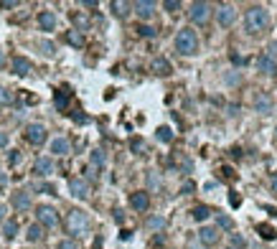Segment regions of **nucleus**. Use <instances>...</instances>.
Masks as SVG:
<instances>
[{
  "instance_id": "42",
  "label": "nucleus",
  "mask_w": 277,
  "mask_h": 249,
  "mask_svg": "<svg viewBox=\"0 0 277 249\" xmlns=\"http://www.w3.org/2000/svg\"><path fill=\"white\" fill-rule=\"evenodd\" d=\"M5 145H8V135L0 130V148H5Z\"/></svg>"
},
{
  "instance_id": "13",
  "label": "nucleus",
  "mask_w": 277,
  "mask_h": 249,
  "mask_svg": "<svg viewBox=\"0 0 277 249\" xmlns=\"http://www.w3.org/2000/svg\"><path fill=\"white\" fill-rule=\"evenodd\" d=\"M33 173L36 175H51L54 173V161L51 158H38V161L33 163Z\"/></svg>"
},
{
  "instance_id": "1",
  "label": "nucleus",
  "mask_w": 277,
  "mask_h": 249,
  "mask_svg": "<svg viewBox=\"0 0 277 249\" xmlns=\"http://www.w3.org/2000/svg\"><path fill=\"white\" fill-rule=\"evenodd\" d=\"M244 26L249 33H262L267 26H270V13L262 8V5H252L247 13H244Z\"/></svg>"
},
{
  "instance_id": "30",
  "label": "nucleus",
  "mask_w": 277,
  "mask_h": 249,
  "mask_svg": "<svg viewBox=\"0 0 277 249\" xmlns=\"http://www.w3.org/2000/svg\"><path fill=\"white\" fill-rule=\"evenodd\" d=\"M216 224L221 226V229H234V221H231L226 214H219V216H216Z\"/></svg>"
},
{
  "instance_id": "26",
  "label": "nucleus",
  "mask_w": 277,
  "mask_h": 249,
  "mask_svg": "<svg viewBox=\"0 0 277 249\" xmlns=\"http://www.w3.org/2000/svg\"><path fill=\"white\" fill-rule=\"evenodd\" d=\"M191 214H194V219H196V221H206V219L211 216V209H208V206H196Z\"/></svg>"
},
{
  "instance_id": "23",
  "label": "nucleus",
  "mask_w": 277,
  "mask_h": 249,
  "mask_svg": "<svg viewBox=\"0 0 277 249\" xmlns=\"http://www.w3.org/2000/svg\"><path fill=\"white\" fill-rule=\"evenodd\" d=\"M155 138H158L160 143H173V130L163 125V127H158V130H155Z\"/></svg>"
},
{
  "instance_id": "19",
  "label": "nucleus",
  "mask_w": 277,
  "mask_h": 249,
  "mask_svg": "<svg viewBox=\"0 0 277 249\" xmlns=\"http://www.w3.org/2000/svg\"><path fill=\"white\" fill-rule=\"evenodd\" d=\"M51 153H56V155H67V153H71V143H69L67 138H56V140L51 143Z\"/></svg>"
},
{
  "instance_id": "48",
  "label": "nucleus",
  "mask_w": 277,
  "mask_h": 249,
  "mask_svg": "<svg viewBox=\"0 0 277 249\" xmlns=\"http://www.w3.org/2000/svg\"><path fill=\"white\" fill-rule=\"evenodd\" d=\"M272 188H275V191H277V173H275V175H272Z\"/></svg>"
},
{
  "instance_id": "6",
  "label": "nucleus",
  "mask_w": 277,
  "mask_h": 249,
  "mask_svg": "<svg viewBox=\"0 0 277 249\" xmlns=\"http://www.w3.org/2000/svg\"><path fill=\"white\" fill-rule=\"evenodd\" d=\"M69 193H71L74 198H79V201L89 198V183H87L84 178H71V180H69Z\"/></svg>"
},
{
  "instance_id": "47",
  "label": "nucleus",
  "mask_w": 277,
  "mask_h": 249,
  "mask_svg": "<svg viewBox=\"0 0 277 249\" xmlns=\"http://www.w3.org/2000/svg\"><path fill=\"white\" fill-rule=\"evenodd\" d=\"M3 66H5V54L0 51V69H3Z\"/></svg>"
},
{
  "instance_id": "43",
  "label": "nucleus",
  "mask_w": 277,
  "mask_h": 249,
  "mask_svg": "<svg viewBox=\"0 0 277 249\" xmlns=\"http://www.w3.org/2000/svg\"><path fill=\"white\" fill-rule=\"evenodd\" d=\"M8 161H10V166H15V163H18V161H20V155H18V153H13V155H10V158H8Z\"/></svg>"
},
{
  "instance_id": "2",
  "label": "nucleus",
  "mask_w": 277,
  "mask_h": 249,
  "mask_svg": "<svg viewBox=\"0 0 277 249\" xmlns=\"http://www.w3.org/2000/svg\"><path fill=\"white\" fill-rule=\"evenodd\" d=\"M89 229H92L89 216L84 214V211H79V209H71L69 216H67V232H69L71 237H87Z\"/></svg>"
},
{
  "instance_id": "24",
  "label": "nucleus",
  "mask_w": 277,
  "mask_h": 249,
  "mask_svg": "<svg viewBox=\"0 0 277 249\" xmlns=\"http://www.w3.org/2000/svg\"><path fill=\"white\" fill-rule=\"evenodd\" d=\"M3 234H5V239H15L18 237V221H5L3 224Z\"/></svg>"
},
{
  "instance_id": "45",
  "label": "nucleus",
  "mask_w": 277,
  "mask_h": 249,
  "mask_svg": "<svg viewBox=\"0 0 277 249\" xmlns=\"http://www.w3.org/2000/svg\"><path fill=\"white\" fill-rule=\"evenodd\" d=\"M5 183H8V178H5V175H0V188H5Z\"/></svg>"
},
{
  "instance_id": "39",
  "label": "nucleus",
  "mask_w": 277,
  "mask_h": 249,
  "mask_svg": "<svg viewBox=\"0 0 277 249\" xmlns=\"http://www.w3.org/2000/svg\"><path fill=\"white\" fill-rule=\"evenodd\" d=\"M229 203H231V206H234V209H237V206H239V203H242V198H239L237 193H231V196H229Z\"/></svg>"
},
{
  "instance_id": "34",
  "label": "nucleus",
  "mask_w": 277,
  "mask_h": 249,
  "mask_svg": "<svg viewBox=\"0 0 277 249\" xmlns=\"http://www.w3.org/2000/svg\"><path fill=\"white\" fill-rule=\"evenodd\" d=\"M163 5H165V10H170V13H176V10L181 8V3H178V0H165Z\"/></svg>"
},
{
  "instance_id": "3",
  "label": "nucleus",
  "mask_w": 277,
  "mask_h": 249,
  "mask_svg": "<svg viewBox=\"0 0 277 249\" xmlns=\"http://www.w3.org/2000/svg\"><path fill=\"white\" fill-rule=\"evenodd\" d=\"M199 49V36L194 28H181L178 36H176V51L183 54V56H191V54H196Z\"/></svg>"
},
{
  "instance_id": "9",
  "label": "nucleus",
  "mask_w": 277,
  "mask_h": 249,
  "mask_svg": "<svg viewBox=\"0 0 277 249\" xmlns=\"http://www.w3.org/2000/svg\"><path fill=\"white\" fill-rule=\"evenodd\" d=\"M130 206H133L135 211H147V206H150V196H147L145 191L130 193Z\"/></svg>"
},
{
  "instance_id": "27",
  "label": "nucleus",
  "mask_w": 277,
  "mask_h": 249,
  "mask_svg": "<svg viewBox=\"0 0 277 249\" xmlns=\"http://www.w3.org/2000/svg\"><path fill=\"white\" fill-rule=\"evenodd\" d=\"M163 226H165V219H163V216H150V219H147V229H155V232H160Z\"/></svg>"
},
{
  "instance_id": "15",
  "label": "nucleus",
  "mask_w": 277,
  "mask_h": 249,
  "mask_svg": "<svg viewBox=\"0 0 277 249\" xmlns=\"http://www.w3.org/2000/svg\"><path fill=\"white\" fill-rule=\"evenodd\" d=\"M257 69H260L262 74L272 77V74H277V61H272V59L265 54V56H260V59H257Z\"/></svg>"
},
{
  "instance_id": "5",
  "label": "nucleus",
  "mask_w": 277,
  "mask_h": 249,
  "mask_svg": "<svg viewBox=\"0 0 277 249\" xmlns=\"http://www.w3.org/2000/svg\"><path fill=\"white\" fill-rule=\"evenodd\" d=\"M36 216H38V224L46 226V229H54L59 226V211L54 206H38L36 209Z\"/></svg>"
},
{
  "instance_id": "17",
  "label": "nucleus",
  "mask_w": 277,
  "mask_h": 249,
  "mask_svg": "<svg viewBox=\"0 0 277 249\" xmlns=\"http://www.w3.org/2000/svg\"><path fill=\"white\" fill-rule=\"evenodd\" d=\"M31 69H33V66H31V61H28V59H23V56H15V59H13V72H15L18 77L31 74Z\"/></svg>"
},
{
  "instance_id": "18",
  "label": "nucleus",
  "mask_w": 277,
  "mask_h": 249,
  "mask_svg": "<svg viewBox=\"0 0 277 249\" xmlns=\"http://www.w3.org/2000/svg\"><path fill=\"white\" fill-rule=\"evenodd\" d=\"M13 206H15L18 211H26V209H31V193H26V191H18V193H13Z\"/></svg>"
},
{
  "instance_id": "8",
  "label": "nucleus",
  "mask_w": 277,
  "mask_h": 249,
  "mask_svg": "<svg viewBox=\"0 0 277 249\" xmlns=\"http://www.w3.org/2000/svg\"><path fill=\"white\" fill-rule=\"evenodd\" d=\"M216 20H219V26H224V28L234 26V20H237V10H234V5H221L216 10Z\"/></svg>"
},
{
  "instance_id": "49",
  "label": "nucleus",
  "mask_w": 277,
  "mask_h": 249,
  "mask_svg": "<svg viewBox=\"0 0 277 249\" xmlns=\"http://www.w3.org/2000/svg\"><path fill=\"white\" fill-rule=\"evenodd\" d=\"M275 138H277V130H275Z\"/></svg>"
},
{
  "instance_id": "32",
  "label": "nucleus",
  "mask_w": 277,
  "mask_h": 249,
  "mask_svg": "<svg viewBox=\"0 0 277 249\" xmlns=\"http://www.w3.org/2000/svg\"><path fill=\"white\" fill-rule=\"evenodd\" d=\"M71 18H74V23H76V26H79V28H76V31H79V33H81V31H84V28H87V18H84V15H81V13H74V15H71Z\"/></svg>"
},
{
  "instance_id": "14",
  "label": "nucleus",
  "mask_w": 277,
  "mask_h": 249,
  "mask_svg": "<svg viewBox=\"0 0 277 249\" xmlns=\"http://www.w3.org/2000/svg\"><path fill=\"white\" fill-rule=\"evenodd\" d=\"M150 69L158 74V77H168L170 72H173V66H170V61L168 59H163V56H158V59H153V64H150Z\"/></svg>"
},
{
  "instance_id": "44",
  "label": "nucleus",
  "mask_w": 277,
  "mask_h": 249,
  "mask_svg": "<svg viewBox=\"0 0 277 249\" xmlns=\"http://www.w3.org/2000/svg\"><path fill=\"white\" fill-rule=\"evenodd\" d=\"M133 150H142V140H133Z\"/></svg>"
},
{
  "instance_id": "33",
  "label": "nucleus",
  "mask_w": 277,
  "mask_h": 249,
  "mask_svg": "<svg viewBox=\"0 0 277 249\" xmlns=\"http://www.w3.org/2000/svg\"><path fill=\"white\" fill-rule=\"evenodd\" d=\"M13 102V94L8 92L5 86H0V104H10Z\"/></svg>"
},
{
  "instance_id": "25",
  "label": "nucleus",
  "mask_w": 277,
  "mask_h": 249,
  "mask_svg": "<svg viewBox=\"0 0 277 249\" xmlns=\"http://www.w3.org/2000/svg\"><path fill=\"white\" fill-rule=\"evenodd\" d=\"M26 237H28V242H38L41 237H44V226H41V224H33V226H28Z\"/></svg>"
},
{
  "instance_id": "20",
  "label": "nucleus",
  "mask_w": 277,
  "mask_h": 249,
  "mask_svg": "<svg viewBox=\"0 0 277 249\" xmlns=\"http://www.w3.org/2000/svg\"><path fill=\"white\" fill-rule=\"evenodd\" d=\"M102 168H104V153H102V150H94V153H92V168H89L92 178H94L97 170H102Z\"/></svg>"
},
{
  "instance_id": "41",
  "label": "nucleus",
  "mask_w": 277,
  "mask_h": 249,
  "mask_svg": "<svg viewBox=\"0 0 277 249\" xmlns=\"http://www.w3.org/2000/svg\"><path fill=\"white\" fill-rule=\"evenodd\" d=\"M196 186L194 183H191V180H188V183H183V188H181V193H191V191H194Z\"/></svg>"
},
{
  "instance_id": "10",
  "label": "nucleus",
  "mask_w": 277,
  "mask_h": 249,
  "mask_svg": "<svg viewBox=\"0 0 277 249\" xmlns=\"http://www.w3.org/2000/svg\"><path fill=\"white\" fill-rule=\"evenodd\" d=\"M254 109H257L260 115H270V112H272V97L267 92L254 94Z\"/></svg>"
},
{
  "instance_id": "35",
  "label": "nucleus",
  "mask_w": 277,
  "mask_h": 249,
  "mask_svg": "<svg viewBox=\"0 0 277 249\" xmlns=\"http://www.w3.org/2000/svg\"><path fill=\"white\" fill-rule=\"evenodd\" d=\"M59 249H79V247L74 239H64V242H59Z\"/></svg>"
},
{
  "instance_id": "29",
  "label": "nucleus",
  "mask_w": 277,
  "mask_h": 249,
  "mask_svg": "<svg viewBox=\"0 0 277 249\" xmlns=\"http://www.w3.org/2000/svg\"><path fill=\"white\" fill-rule=\"evenodd\" d=\"M247 244H244V239L239 237V234H231V239H229V249H244Z\"/></svg>"
},
{
  "instance_id": "28",
  "label": "nucleus",
  "mask_w": 277,
  "mask_h": 249,
  "mask_svg": "<svg viewBox=\"0 0 277 249\" xmlns=\"http://www.w3.org/2000/svg\"><path fill=\"white\" fill-rule=\"evenodd\" d=\"M64 92H67V89H61V92H56V107H59L61 112L67 109V104H69V97L64 94Z\"/></svg>"
},
{
  "instance_id": "16",
  "label": "nucleus",
  "mask_w": 277,
  "mask_h": 249,
  "mask_svg": "<svg viewBox=\"0 0 277 249\" xmlns=\"http://www.w3.org/2000/svg\"><path fill=\"white\" fill-rule=\"evenodd\" d=\"M38 26L44 28V31H54L56 28V15L51 10H41L38 13Z\"/></svg>"
},
{
  "instance_id": "22",
  "label": "nucleus",
  "mask_w": 277,
  "mask_h": 249,
  "mask_svg": "<svg viewBox=\"0 0 277 249\" xmlns=\"http://www.w3.org/2000/svg\"><path fill=\"white\" fill-rule=\"evenodd\" d=\"M67 43H71L74 49H81V46H84V36L74 28V31H69V33H67Z\"/></svg>"
},
{
  "instance_id": "21",
  "label": "nucleus",
  "mask_w": 277,
  "mask_h": 249,
  "mask_svg": "<svg viewBox=\"0 0 277 249\" xmlns=\"http://www.w3.org/2000/svg\"><path fill=\"white\" fill-rule=\"evenodd\" d=\"M257 232H260V237L267 239V242H272V239L277 237V232H275L272 224H257Z\"/></svg>"
},
{
  "instance_id": "36",
  "label": "nucleus",
  "mask_w": 277,
  "mask_h": 249,
  "mask_svg": "<svg viewBox=\"0 0 277 249\" xmlns=\"http://www.w3.org/2000/svg\"><path fill=\"white\" fill-rule=\"evenodd\" d=\"M41 49H44V54H46V56H54V51H56V49H54V43H49V41L41 43Z\"/></svg>"
},
{
  "instance_id": "40",
  "label": "nucleus",
  "mask_w": 277,
  "mask_h": 249,
  "mask_svg": "<svg viewBox=\"0 0 277 249\" xmlns=\"http://www.w3.org/2000/svg\"><path fill=\"white\" fill-rule=\"evenodd\" d=\"M15 0H0V8H15Z\"/></svg>"
},
{
  "instance_id": "31",
  "label": "nucleus",
  "mask_w": 277,
  "mask_h": 249,
  "mask_svg": "<svg viewBox=\"0 0 277 249\" xmlns=\"http://www.w3.org/2000/svg\"><path fill=\"white\" fill-rule=\"evenodd\" d=\"M138 33H140L142 38H153V36H155L158 31H155L153 26H138Z\"/></svg>"
},
{
  "instance_id": "37",
  "label": "nucleus",
  "mask_w": 277,
  "mask_h": 249,
  "mask_svg": "<svg viewBox=\"0 0 277 249\" xmlns=\"http://www.w3.org/2000/svg\"><path fill=\"white\" fill-rule=\"evenodd\" d=\"M112 8H115L117 15H125L127 13V3H112Z\"/></svg>"
},
{
  "instance_id": "4",
  "label": "nucleus",
  "mask_w": 277,
  "mask_h": 249,
  "mask_svg": "<svg viewBox=\"0 0 277 249\" xmlns=\"http://www.w3.org/2000/svg\"><path fill=\"white\" fill-rule=\"evenodd\" d=\"M23 138H26L31 145H44L46 138H49V132H46V127L41 125V122H31V125L26 127V132H23Z\"/></svg>"
},
{
  "instance_id": "38",
  "label": "nucleus",
  "mask_w": 277,
  "mask_h": 249,
  "mask_svg": "<svg viewBox=\"0 0 277 249\" xmlns=\"http://www.w3.org/2000/svg\"><path fill=\"white\" fill-rule=\"evenodd\" d=\"M267 56H270L272 61H277V41H272V43H270V54H267Z\"/></svg>"
},
{
  "instance_id": "12",
  "label": "nucleus",
  "mask_w": 277,
  "mask_h": 249,
  "mask_svg": "<svg viewBox=\"0 0 277 249\" xmlns=\"http://www.w3.org/2000/svg\"><path fill=\"white\" fill-rule=\"evenodd\" d=\"M199 239H201L204 247H214V244H219V232L214 229V226H204V229L199 232Z\"/></svg>"
},
{
  "instance_id": "11",
  "label": "nucleus",
  "mask_w": 277,
  "mask_h": 249,
  "mask_svg": "<svg viewBox=\"0 0 277 249\" xmlns=\"http://www.w3.org/2000/svg\"><path fill=\"white\" fill-rule=\"evenodd\" d=\"M133 8H135V13L142 20L153 18V13H155V3H153V0H138V3H133Z\"/></svg>"
},
{
  "instance_id": "7",
  "label": "nucleus",
  "mask_w": 277,
  "mask_h": 249,
  "mask_svg": "<svg viewBox=\"0 0 277 249\" xmlns=\"http://www.w3.org/2000/svg\"><path fill=\"white\" fill-rule=\"evenodd\" d=\"M188 15H191L194 23H206L208 15H211V5L208 3H194V5H191V10H188Z\"/></svg>"
},
{
  "instance_id": "46",
  "label": "nucleus",
  "mask_w": 277,
  "mask_h": 249,
  "mask_svg": "<svg viewBox=\"0 0 277 249\" xmlns=\"http://www.w3.org/2000/svg\"><path fill=\"white\" fill-rule=\"evenodd\" d=\"M3 219H5V206L0 203V221H3Z\"/></svg>"
}]
</instances>
